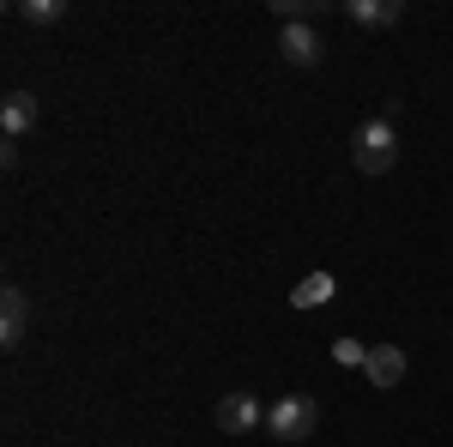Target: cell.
Here are the masks:
<instances>
[{"label":"cell","mask_w":453,"mask_h":447,"mask_svg":"<svg viewBox=\"0 0 453 447\" xmlns=\"http://www.w3.org/2000/svg\"><path fill=\"white\" fill-rule=\"evenodd\" d=\"M279 55L290 67H320L326 61V36L314 25H279Z\"/></svg>","instance_id":"obj_4"},{"label":"cell","mask_w":453,"mask_h":447,"mask_svg":"<svg viewBox=\"0 0 453 447\" xmlns=\"http://www.w3.org/2000/svg\"><path fill=\"white\" fill-rule=\"evenodd\" d=\"M345 19L350 25H375V31H381V25H399V19H405V0H350Z\"/></svg>","instance_id":"obj_8"},{"label":"cell","mask_w":453,"mask_h":447,"mask_svg":"<svg viewBox=\"0 0 453 447\" xmlns=\"http://www.w3.org/2000/svg\"><path fill=\"white\" fill-rule=\"evenodd\" d=\"M36 115H42V109H36L31 91H6V104H0V134H6V139H25L36 127Z\"/></svg>","instance_id":"obj_7"},{"label":"cell","mask_w":453,"mask_h":447,"mask_svg":"<svg viewBox=\"0 0 453 447\" xmlns=\"http://www.w3.org/2000/svg\"><path fill=\"white\" fill-rule=\"evenodd\" d=\"M12 12H19V25H31V31H55V25L67 19V0H19Z\"/></svg>","instance_id":"obj_9"},{"label":"cell","mask_w":453,"mask_h":447,"mask_svg":"<svg viewBox=\"0 0 453 447\" xmlns=\"http://www.w3.org/2000/svg\"><path fill=\"white\" fill-rule=\"evenodd\" d=\"M266 429H273L279 442H309L314 429H320V399H314V393H279V399L266 405Z\"/></svg>","instance_id":"obj_2"},{"label":"cell","mask_w":453,"mask_h":447,"mask_svg":"<svg viewBox=\"0 0 453 447\" xmlns=\"http://www.w3.org/2000/svg\"><path fill=\"white\" fill-rule=\"evenodd\" d=\"M211 417H218V429H224V435H254V429L266 423V405H260L248 387H236V393H224V399H218V412H211Z\"/></svg>","instance_id":"obj_3"},{"label":"cell","mask_w":453,"mask_h":447,"mask_svg":"<svg viewBox=\"0 0 453 447\" xmlns=\"http://www.w3.org/2000/svg\"><path fill=\"white\" fill-rule=\"evenodd\" d=\"M405 369H411V357L399 344H369V357H363V375H369V387H381V393H393L405 381Z\"/></svg>","instance_id":"obj_6"},{"label":"cell","mask_w":453,"mask_h":447,"mask_svg":"<svg viewBox=\"0 0 453 447\" xmlns=\"http://www.w3.org/2000/svg\"><path fill=\"white\" fill-rule=\"evenodd\" d=\"M350 164L363 175H387L399 164V121L393 115H369V121H357V134H350Z\"/></svg>","instance_id":"obj_1"},{"label":"cell","mask_w":453,"mask_h":447,"mask_svg":"<svg viewBox=\"0 0 453 447\" xmlns=\"http://www.w3.org/2000/svg\"><path fill=\"white\" fill-rule=\"evenodd\" d=\"M25 333H31V297H25L19 284H0V344L19 351Z\"/></svg>","instance_id":"obj_5"},{"label":"cell","mask_w":453,"mask_h":447,"mask_svg":"<svg viewBox=\"0 0 453 447\" xmlns=\"http://www.w3.org/2000/svg\"><path fill=\"white\" fill-rule=\"evenodd\" d=\"M333 297H339V278H333V273H309L296 290H290L296 309H320V303H333Z\"/></svg>","instance_id":"obj_10"}]
</instances>
